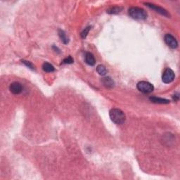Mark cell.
Listing matches in <instances>:
<instances>
[{"label": "cell", "instance_id": "2e32d148", "mask_svg": "<svg viewBox=\"0 0 180 180\" xmlns=\"http://www.w3.org/2000/svg\"><path fill=\"white\" fill-rule=\"evenodd\" d=\"M73 59L72 58L71 56H69L66 58L64 61H63V64H73Z\"/></svg>", "mask_w": 180, "mask_h": 180}, {"label": "cell", "instance_id": "8fae6325", "mask_svg": "<svg viewBox=\"0 0 180 180\" xmlns=\"http://www.w3.org/2000/svg\"><path fill=\"white\" fill-rule=\"evenodd\" d=\"M42 69L43 71L46 72V73H51L55 71V68L51 64L47 62H45L42 65Z\"/></svg>", "mask_w": 180, "mask_h": 180}, {"label": "cell", "instance_id": "3957f363", "mask_svg": "<svg viewBox=\"0 0 180 180\" xmlns=\"http://www.w3.org/2000/svg\"><path fill=\"white\" fill-rule=\"evenodd\" d=\"M137 89L141 92L148 94L154 91V87L150 82H146V81H141L137 84Z\"/></svg>", "mask_w": 180, "mask_h": 180}, {"label": "cell", "instance_id": "ba28073f", "mask_svg": "<svg viewBox=\"0 0 180 180\" xmlns=\"http://www.w3.org/2000/svg\"><path fill=\"white\" fill-rule=\"evenodd\" d=\"M101 82L107 88H113L115 85L114 81L109 77H104V78L101 80Z\"/></svg>", "mask_w": 180, "mask_h": 180}, {"label": "cell", "instance_id": "8992f818", "mask_svg": "<svg viewBox=\"0 0 180 180\" xmlns=\"http://www.w3.org/2000/svg\"><path fill=\"white\" fill-rule=\"evenodd\" d=\"M145 4L148 7H149V8L151 9L155 10L156 12L161 14V15L166 16V17H170V14H169L166 10L162 8V7H160L159 6H157V5H155L154 4L151 3H145Z\"/></svg>", "mask_w": 180, "mask_h": 180}, {"label": "cell", "instance_id": "9a60e30c", "mask_svg": "<svg viewBox=\"0 0 180 180\" xmlns=\"http://www.w3.org/2000/svg\"><path fill=\"white\" fill-rule=\"evenodd\" d=\"M90 29H91V26H89L87 27L86 28H84V29L82 30V32H81V37H82V38L84 39L86 37H87Z\"/></svg>", "mask_w": 180, "mask_h": 180}, {"label": "cell", "instance_id": "7c38bea8", "mask_svg": "<svg viewBox=\"0 0 180 180\" xmlns=\"http://www.w3.org/2000/svg\"><path fill=\"white\" fill-rule=\"evenodd\" d=\"M122 10V7L113 6V7H111V8L107 10V13L111 14H117L120 13V12H121Z\"/></svg>", "mask_w": 180, "mask_h": 180}, {"label": "cell", "instance_id": "4fadbf2b", "mask_svg": "<svg viewBox=\"0 0 180 180\" xmlns=\"http://www.w3.org/2000/svg\"><path fill=\"white\" fill-rule=\"evenodd\" d=\"M59 37H60V38L61 39V41H62L65 44H68V42H69V39H68L67 37H66V33H65L64 30H59Z\"/></svg>", "mask_w": 180, "mask_h": 180}, {"label": "cell", "instance_id": "5bb4252c", "mask_svg": "<svg viewBox=\"0 0 180 180\" xmlns=\"http://www.w3.org/2000/svg\"><path fill=\"white\" fill-rule=\"evenodd\" d=\"M96 71L100 75H102V76H104V75H105L106 73H107V71H106V68L104 67V66H102V65H99V66H97Z\"/></svg>", "mask_w": 180, "mask_h": 180}, {"label": "cell", "instance_id": "e0dca14e", "mask_svg": "<svg viewBox=\"0 0 180 180\" xmlns=\"http://www.w3.org/2000/svg\"><path fill=\"white\" fill-rule=\"evenodd\" d=\"M22 63H23V64L26 65L27 67L30 68V69H32V70H34V66H33V65H32V64H31V63L30 62V61H22Z\"/></svg>", "mask_w": 180, "mask_h": 180}, {"label": "cell", "instance_id": "52a82bcc", "mask_svg": "<svg viewBox=\"0 0 180 180\" xmlns=\"http://www.w3.org/2000/svg\"><path fill=\"white\" fill-rule=\"evenodd\" d=\"M9 89L11 92L14 94H19L22 91L23 87L21 84L19 83V82H14L10 84Z\"/></svg>", "mask_w": 180, "mask_h": 180}, {"label": "cell", "instance_id": "277c9868", "mask_svg": "<svg viewBox=\"0 0 180 180\" xmlns=\"http://www.w3.org/2000/svg\"><path fill=\"white\" fill-rule=\"evenodd\" d=\"M174 77H175V75H174L173 71H172V69H170V68H167L165 70L164 72H163L162 79H163V82H164V83L169 84L171 83V82L174 80Z\"/></svg>", "mask_w": 180, "mask_h": 180}, {"label": "cell", "instance_id": "30bf717a", "mask_svg": "<svg viewBox=\"0 0 180 180\" xmlns=\"http://www.w3.org/2000/svg\"><path fill=\"white\" fill-rule=\"evenodd\" d=\"M149 99L151 102L153 103H156V104H168L170 103V101L165 99L163 98H159V97H150Z\"/></svg>", "mask_w": 180, "mask_h": 180}, {"label": "cell", "instance_id": "9c48e42d", "mask_svg": "<svg viewBox=\"0 0 180 180\" xmlns=\"http://www.w3.org/2000/svg\"><path fill=\"white\" fill-rule=\"evenodd\" d=\"M85 61L86 63L89 66H94L95 63H96V61H95L94 56L91 53H89V52H87L85 54Z\"/></svg>", "mask_w": 180, "mask_h": 180}, {"label": "cell", "instance_id": "7a4b0ae2", "mask_svg": "<svg viewBox=\"0 0 180 180\" xmlns=\"http://www.w3.org/2000/svg\"><path fill=\"white\" fill-rule=\"evenodd\" d=\"M128 14L134 20H146L147 19V13L144 9L139 7H131L128 10Z\"/></svg>", "mask_w": 180, "mask_h": 180}, {"label": "cell", "instance_id": "5b68a950", "mask_svg": "<svg viewBox=\"0 0 180 180\" xmlns=\"http://www.w3.org/2000/svg\"><path fill=\"white\" fill-rule=\"evenodd\" d=\"M165 42L168 46L172 49H176L178 46V42L174 37L170 34H166L164 37Z\"/></svg>", "mask_w": 180, "mask_h": 180}, {"label": "cell", "instance_id": "6da1fadb", "mask_svg": "<svg viewBox=\"0 0 180 180\" xmlns=\"http://www.w3.org/2000/svg\"><path fill=\"white\" fill-rule=\"evenodd\" d=\"M109 116L111 120L116 125H122L125 122V114L120 109H111L109 112Z\"/></svg>", "mask_w": 180, "mask_h": 180}]
</instances>
